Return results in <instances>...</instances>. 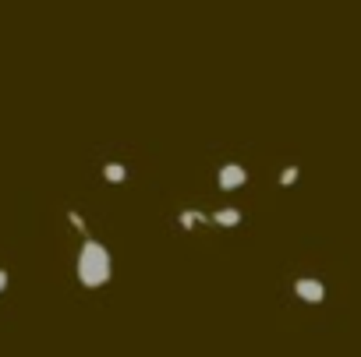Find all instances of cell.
I'll return each mask as SVG.
<instances>
[{
    "instance_id": "277c9868",
    "label": "cell",
    "mask_w": 361,
    "mask_h": 357,
    "mask_svg": "<svg viewBox=\"0 0 361 357\" xmlns=\"http://www.w3.org/2000/svg\"><path fill=\"white\" fill-rule=\"evenodd\" d=\"M209 220H213L216 227H241V220H245V216H241V209L227 206V209H216V213H213Z\"/></svg>"
},
{
    "instance_id": "5b68a950",
    "label": "cell",
    "mask_w": 361,
    "mask_h": 357,
    "mask_svg": "<svg viewBox=\"0 0 361 357\" xmlns=\"http://www.w3.org/2000/svg\"><path fill=\"white\" fill-rule=\"evenodd\" d=\"M99 173H103L106 184H124V181H128V166H124V163H103Z\"/></svg>"
},
{
    "instance_id": "8992f818",
    "label": "cell",
    "mask_w": 361,
    "mask_h": 357,
    "mask_svg": "<svg viewBox=\"0 0 361 357\" xmlns=\"http://www.w3.org/2000/svg\"><path fill=\"white\" fill-rule=\"evenodd\" d=\"M206 220H209V216H206V213H199V209H180V216H177V223L185 227V230H192L195 223H206Z\"/></svg>"
},
{
    "instance_id": "7a4b0ae2",
    "label": "cell",
    "mask_w": 361,
    "mask_h": 357,
    "mask_svg": "<svg viewBox=\"0 0 361 357\" xmlns=\"http://www.w3.org/2000/svg\"><path fill=\"white\" fill-rule=\"evenodd\" d=\"M294 297L305 301V304H322L326 301V283L315 280V276H298L294 280Z\"/></svg>"
},
{
    "instance_id": "52a82bcc",
    "label": "cell",
    "mask_w": 361,
    "mask_h": 357,
    "mask_svg": "<svg viewBox=\"0 0 361 357\" xmlns=\"http://www.w3.org/2000/svg\"><path fill=\"white\" fill-rule=\"evenodd\" d=\"M298 177H301V170H298V166H287V170L280 173V188H294Z\"/></svg>"
},
{
    "instance_id": "9c48e42d",
    "label": "cell",
    "mask_w": 361,
    "mask_h": 357,
    "mask_svg": "<svg viewBox=\"0 0 361 357\" xmlns=\"http://www.w3.org/2000/svg\"><path fill=\"white\" fill-rule=\"evenodd\" d=\"M8 283H11V276H8V269H0V294L8 290Z\"/></svg>"
},
{
    "instance_id": "3957f363",
    "label": "cell",
    "mask_w": 361,
    "mask_h": 357,
    "mask_svg": "<svg viewBox=\"0 0 361 357\" xmlns=\"http://www.w3.org/2000/svg\"><path fill=\"white\" fill-rule=\"evenodd\" d=\"M216 184H220V192H238L248 184V170L241 163H224L216 170Z\"/></svg>"
},
{
    "instance_id": "6da1fadb",
    "label": "cell",
    "mask_w": 361,
    "mask_h": 357,
    "mask_svg": "<svg viewBox=\"0 0 361 357\" xmlns=\"http://www.w3.org/2000/svg\"><path fill=\"white\" fill-rule=\"evenodd\" d=\"M75 273H78V283L85 290H99L114 280V255L103 241L96 237H85L82 248H78V258H75Z\"/></svg>"
},
{
    "instance_id": "ba28073f",
    "label": "cell",
    "mask_w": 361,
    "mask_h": 357,
    "mask_svg": "<svg viewBox=\"0 0 361 357\" xmlns=\"http://www.w3.org/2000/svg\"><path fill=\"white\" fill-rule=\"evenodd\" d=\"M68 223H71L78 234H85V216H82L78 209H68Z\"/></svg>"
}]
</instances>
